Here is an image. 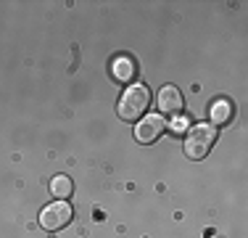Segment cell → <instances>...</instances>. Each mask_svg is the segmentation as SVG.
Wrapping results in <instances>:
<instances>
[{"label": "cell", "instance_id": "obj_3", "mask_svg": "<svg viewBox=\"0 0 248 238\" xmlns=\"http://www.w3.org/2000/svg\"><path fill=\"white\" fill-rule=\"evenodd\" d=\"M74 217V209L69 201H53L43 209L40 214V225H43V230H48V233H56V230L66 228L69 222H72Z\"/></svg>", "mask_w": 248, "mask_h": 238}, {"label": "cell", "instance_id": "obj_7", "mask_svg": "<svg viewBox=\"0 0 248 238\" xmlns=\"http://www.w3.org/2000/svg\"><path fill=\"white\" fill-rule=\"evenodd\" d=\"M50 193L56 196V201H69V196L74 193V183L69 175H56L50 180Z\"/></svg>", "mask_w": 248, "mask_h": 238}, {"label": "cell", "instance_id": "obj_2", "mask_svg": "<svg viewBox=\"0 0 248 238\" xmlns=\"http://www.w3.org/2000/svg\"><path fill=\"white\" fill-rule=\"evenodd\" d=\"M217 143V127L209 122L193 124L185 135V153L190 159H203L211 151V146Z\"/></svg>", "mask_w": 248, "mask_h": 238}, {"label": "cell", "instance_id": "obj_4", "mask_svg": "<svg viewBox=\"0 0 248 238\" xmlns=\"http://www.w3.org/2000/svg\"><path fill=\"white\" fill-rule=\"evenodd\" d=\"M164 133H167V119L161 114H148L138 127H135V138H138V143H145V146H148V143H156Z\"/></svg>", "mask_w": 248, "mask_h": 238}, {"label": "cell", "instance_id": "obj_6", "mask_svg": "<svg viewBox=\"0 0 248 238\" xmlns=\"http://www.w3.org/2000/svg\"><path fill=\"white\" fill-rule=\"evenodd\" d=\"M135 61L129 56H119V58H114V64H111V74H114V80H119V82H129L135 77Z\"/></svg>", "mask_w": 248, "mask_h": 238}, {"label": "cell", "instance_id": "obj_5", "mask_svg": "<svg viewBox=\"0 0 248 238\" xmlns=\"http://www.w3.org/2000/svg\"><path fill=\"white\" fill-rule=\"evenodd\" d=\"M158 109H161V117L164 119H172V117H180L182 109H185V98H182V93L177 90L174 85H167L161 87V93H158Z\"/></svg>", "mask_w": 248, "mask_h": 238}, {"label": "cell", "instance_id": "obj_8", "mask_svg": "<svg viewBox=\"0 0 248 238\" xmlns=\"http://www.w3.org/2000/svg\"><path fill=\"white\" fill-rule=\"evenodd\" d=\"M211 122L214 124H224V122H230L232 119V103L230 101H224V98H219V101H214L211 103Z\"/></svg>", "mask_w": 248, "mask_h": 238}, {"label": "cell", "instance_id": "obj_1", "mask_svg": "<svg viewBox=\"0 0 248 238\" xmlns=\"http://www.w3.org/2000/svg\"><path fill=\"white\" fill-rule=\"evenodd\" d=\"M151 106V90L145 85H129L119 98V117L124 122H138Z\"/></svg>", "mask_w": 248, "mask_h": 238}]
</instances>
